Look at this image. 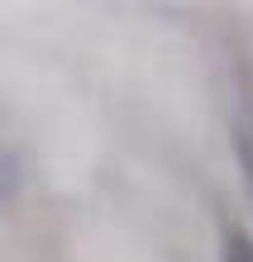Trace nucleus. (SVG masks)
<instances>
[{
	"instance_id": "obj_1",
	"label": "nucleus",
	"mask_w": 253,
	"mask_h": 262,
	"mask_svg": "<svg viewBox=\"0 0 253 262\" xmlns=\"http://www.w3.org/2000/svg\"><path fill=\"white\" fill-rule=\"evenodd\" d=\"M225 262H253V238L234 229V234H229V248H225Z\"/></svg>"
}]
</instances>
